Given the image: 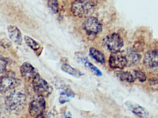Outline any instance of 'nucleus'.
<instances>
[{"label":"nucleus","mask_w":158,"mask_h":118,"mask_svg":"<svg viewBox=\"0 0 158 118\" xmlns=\"http://www.w3.org/2000/svg\"><path fill=\"white\" fill-rule=\"evenodd\" d=\"M89 54L91 57L98 63L101 64L106 63V59L105 55L98 49L94 48H91L89 49Z\"/></svg>","instance_id":"obj_17"},{"label":"nucleus","mask_w":158,"mask_h":118,"mask_svg":"<svg viewBox=\"0 0 158 118\" xmlns=\"http://www.w3.org/2000/svg\"><path fill=\"white\" fill-rule=\"evenodd\" d=\"M48 6L51 11L54 14L58 13L59 11V4L57 0H47Z\"/></svg>","instance_id":"obj_20"},{"label":"nucleus","mask_w":158,"mask_h":118,"mask_svg":"<svg viewBox=\"0 0 158 118\" xmlns=\"http://www.w3.org/2000/svg\"><path fill=\"white\" fill-rule=\"evenodd\" d=\"M115 76L121 81L127 82L132 83L135 82V77L132 74L128 71H124L122 70L116 71L115 73Z\"/></svg>","instance_id":"obj_15"},{"label":"nucleus","mask_w":158,"mask_h":118,"mask_svg":"<svg viewBox=\"0 0 158 118\" xmlns=\"http://www.w3.org/2000/svg\"><path fill=\"white\" fill-rule=\"evenodd\" d=\"M27 102L26 94L19 91L12 92L6 97L5 104L7 109L14 112L22 111L25 107Z\"/></svg>","instance_id":"obj_1"},{"label":"nucleus","mask_w":158,"mask_h":118,"mask_svg":"<svg viewBox=\"0 0 158 118\" xmlns=\"http://www.w3.org/2000/svg\"><path fill=\"white\" fill-rule=\"evenodd\" d=\"M64 118H72L71 113H70L69 112H68V113H66V114L64 115Z\"/></svg>","instance_id":"obj_25"},{"label":"nucleus","mask_w":158,"mask_h":118,"mask_svg":"<svg viewBox=\"0 0 158 118\" xmlns=\"http://www.w3.org/2000/svg\"><path fill=\"white\" fill-rule=\"evenodd\" d=\"M80 61H81V63H83L85 67L89 68V70L91 71V72H93L95 75L98 76H102V73L100 70L98 69L97 67H96L94 65H93L92 63L87 60L86 58L83 56H80L79 57Z\"/></svg>","instance_id":"obj_18"},{"label":"nucleus","mask_w":158,"mask_h":118,"mask_svg":"<svg viewBox=\"0 0 158 118\" xmlns=\"http://www.w3.org/2000/svg\"><path fill=\"white\" fill-rule=\"evenodd\" d=\"M7 32L10 39L12 42L18 45H21L22 43V35L20 29L15 26H8Z\"/></svg>","instance_id":"obj_12"},{"label":"nucleus","mask_w":158,"mask_h":118,"mask_svg":"<svg viewBox=\"0 0 158 118\" xmlns=\"http://www.w3.org/2000/svg\"><path fill=\"white\" fill-rule=\"evenodd\" d=\"M35 118H49V116L47 114V113H45L44 112L42 113L39 114L37 116H35Z\"/></svg>","instance_id":"obj_23"},{"label":"nucleus","mask_w":158,"mask_h":118,"mask_svg":"<svg viewBox=\"0 0 158 118\" xmlns=\"http://www.w3.org/2000/svg\"><path fill=\"white\" fill-rule=\"evenodd\" d=\"M61 88L62 91L60 93L59 102L61 104H64L69 102L71 98L74 97V93L69 86H64Z\"/></svg>","instance_id":"obj_14"},{"label":"nucleus","mask_w":158,"mask_h":118,"mask_svg":"<svg viewBox=\"0 0 158 118\" xmlns=\"http://www.w3.org/2000/svg\"><path fill=\"white\" fill-rule=\"evenodd\" d=\"M7 65V62L6 59L0 56V74H2L5 72Z\"/></svg>","instance_id":"obj_22"},{"label":"nucleus","mask_w":158,"mask_h":118,"mask_svg":"<svg viewBox=\"0 0 158 118\" xmlns=\"http://www.w3.org/2000/svg\"><path fill=\"white\" fill-rule=\"evenodd\" d=\"M32 82L34 92L37 96L46 97L49 96L52 91V87L40 77L39 73L33 79Z\"/></svg>","instance_id":"obj_5"},{"label":"nucleus","mask_w":158,"mask_h":118,"mask_svg":"<svg viewBox=\"0 0 158 118\" xmlns=\"http://www.w3.org/2000/svg\"><path fill=\"white\" fill-rule=\"evenodd\" d=\"M21 81L13 72H9L0 78V93L5 94L13 91L21 85Z\"/></svg>","instance_id":"obj_3"},{"label":"nucleus","mask_w":158,"mask_h":118,"mask_svg":"<svg viewBox=\"0 0 158 118\" xmlns=\"http://www.w3.org/2000/svg\"><path fill=\"white\" fill-rule=\"evenodd\" d=\"M21 76L27 81H32L34 77L38 74L35 68L29 63H23L20 68Z\"/></svg>","instance_id":"obj_9"},{"label":"nucleus","mask_w":158,"mask_h":118,"mask_svg":"<svg viewBox=\"0 0 158 118\" xmlns=\"http://www.w3.org/2000/svg\"><path fill=\"white\" fill-rule=\"evenodd\" d=\"M134 74L135 79H138L140 82H143L147 80V76L144 72L141 70H134Z\"/></svg>","instance_id":"obj_21"},{"label":"nucleus","mask_w":158,"mask_h":118,"mask_svg":"<svg viewBox=\"0 0 158 118\" xmlns=\"http://www.w3.org/2000/svg\"><path fill=\"white\" fill-rule=\"evenodd\" d=\"M109 66L113 69L123 70L127 66V61L124 52L113 53L111 54L109 59Z\"/></svg>","instance_id":"obj_8"},{"label":"nucleus","mask_w":158,"mask_h":118,"mask_svg":"<svg viewBox=\"0 0 158 118\" xmlns=\"http://www.w3.org/2000/svg\"><path fill=\"white\" fill-rule=\"evenodd\" d=\"M96 5L95 0H76L72 3L71 11L75 16L87 17L93 12Z\"/></svg>","instance_id":"obj_2"},{"label":"nucleus","mask_w":158,"mask_h":118,"mask_svg":"<svg viewBox=\"0 0 158 118\" xmlns=\"http://www.w3.org/2000/svg\"><path fill=\"white\" fill-rule=\"evenodd\" d=\"M150 84L151 85H156L158 84V80L157 79H152L150 80Z\"/></svg>","instance_id":"obj_24"},{"label":"nucleus","mask_w":158,"mask_h":118,"mask_svg":"<svg viewBox=\"0 0 158 118\" xmlns=\"http://www.w3.org/2000/svg\"><path fill=\"white\" fill-rule=\"evenodd\" d=\"M143 64L147 68H153L158 66V50H150L144 55Z\"/></svg>","instance_id":"obj_10"},{"label":"nucleus","mask_w":158,"mask_h":118,"mask_svg":"<svg viewBox=\"0 0 158 118\" xmlns=\"http://www.w3.org/2000/svg\"><path fill=\"white\" fill-rule=\"evenodd\" d=\"M61 69L64 72L68 73L70 75L77 78H79L84 75V74L81 73L79 70L72 67L71 65H70L68 64H63L61 67Z\"/></svg>","instance_id":"obj_16"},{"label":"nucleus","mask_w":158,"mask_h":118,"mask_svg":"<svg viewBox=\"0 0 158 118\" xmlns=\"http://www.w3.org/2000/svg\"><path fill=\"white\" fill-rule=\"evenodd\" d=\"M127 61V66H133L141 60V55L133 49H129L124 52Z\"/></svg>","instance_id":"obj_13"},{"label":"nucleus","mask_w":158,"mask_h":118,"mask_svg":"<svg viewBox=\"0 0 158 118\" xmlns=\"http://www.w3.org/2000/svg\"><path fill=\"white\" fill-rule=\"evenodd\" d=\"M126 106L133 113L139 118H148L149 113L147 109L137 103L128 101L125 103Z\"/></svg>","instance_id":"obj_11"},{"label":"nucleus","mask_w":158,"mask_h":118,"mask_svg":"<svg viewBox=\"0 0 158 118\" xmlns=\"http://www.w3.org/2000/svg\"><path fill=\"white\" fill-rule=\"evenodd\" d=\"M46 107V102L44 97L37 96L29 103L28 111L32 117H35L39 114L44 112Z\"/></svg>","instance_id":"obj_7"},{"label":"nucleus","mask_w":158,"mask_h":118,"mask_svg":"<svg viewBox=\"0 0 158 118\" xmlns=\"http://www.w3.org/2000/svg\"><path fill=\"white\" fill-rule=\"evenodd\" d=\"M83 29L89 35L99 34L102 30V25L98 19L89 16L84 20L82 24Z\"/></svg>","instance_id":"obj_6"},{"label":"nucleus","mask_w":158,"mask_h":118,"mask_svg":"<svg viewBox=\"0 0 158 118\" xmlns=\"http://www.w3.org/2000/svg\"><path fill=\"white\" fill-rule=\"evenodd\" d=\"M103 44L106 49L113 53L121 51L123 46V40L118 34L114 33L105 37Z\"/></svg>","instance_id":"obj_4"},{"label":"nucleus","mask_w":158,"mask_h":118,"mask_svg":"<svg viewBox=\"0 0 158 118\" xmlns=\"http://www.w3.org/2000/svg\"><path fill=\"white\" fill-rule=\"evenodd\" d=\"M24 40L26 44L29 46L30 48H31L32 50L34 51H37L40 48V45L37 42L35 41L34 39H33L31 37L29 36H25L24 37Z\"/></svg>","instance_id":"obj_19"}]
</instances>
